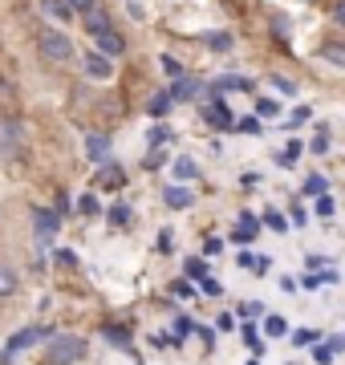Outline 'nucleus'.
<instances>
[{
    "label": "nucleus",
    "mask_w": 345,
    "mask_h": 365,
    "mask_svg": "<svg viewBox=\"0 0 345 365\" xmlns=\"http://www.w3.org/2000/svg\"><path fill=\"white\" fill-rule=\"evenodd\" d=\"M260 114L272 118V114H277V102H272V98H264V102H260Z\"/></svg>",
    "instance_id": "43"
},
{
    "label": "nucleus",
    "mask_w": 345,
    "mask_h": 365,
    "mask_svg": "<svg viewBox=\"0 0 345 365\" xmlns=\"http://www.w3.org/2000/svg\"><path fill=\"white\" fill-rule=\"evenodd\" d=\"M81 357H86V337H78V333H57V337H49L45 365H73Z\"/></svg>",
    "instance_id": "1"
},
{
    "label": "nucleus",
    "mask_w": 345,
    "mask_h": 365,
    "mask_svg": "<svg viewBox=\"0 0 345 365\" xmlns=\"http://www.w3.org/2000/svg\"><path fill=\"white\" fill-rule=\"evenodd\" d=\"M37 49H41L45 61H69V57H73V45H69V37L61 29H41Z\"/></svg>",
    "instance_id": "2"
},
{
    "label": "nucleus",
    "mask_w": 345,
    "mask_h": 365,
    "mask_svg": "<svg viewBox=\"0 0 345 365\" xmlns=\"http://www.w3.org/2000/svg\"><path fill=\"white\" fill-rule=\"evenodd\" d=\"M297 158H301V143H289V146H284V150L277 155V163H280V167H292Z\"/></svg>",
    "instance_id": "22"
},
{
    "label": "nucleus",
    "mask_w": 345,
    "mask_h": 365,
    "mask_svg": "<svg viewBox=\"0 0 345 365\" xmlns=\"http://www.w3.org/2000/svg\"><path fill=\"white\" fill-rule=\"evenodd\" d=\"M69 9H73V13H93V9H98V0H69Z\"/></svg>",
    "instance_id": "29"
},
{
    "label": "nucleus",
    "mask_w": 345,
    "mask_h": 365,
    "mask_svg": "<svg viewBox=\"0 0 345 365\" xmlns=\"http://www.w3.org/2000/svg\"><path fill=\"white\" fill-rule=\"evenodd\" d=\"M203 118L212 122L215 130H232V126H236V118H232V110H227L224 102H212L207 110H203Z\"/></svg>",
    "instance_id": "10"
},
{
    "label": "nucleus",
    "mask_w": 345,
    "mask_h": 365,
    "mask_svg": "<svg viewBox=\"0 0 345 365\" xmlns=\"http://www.w3.org/2000/svg\"><path fill=\"white\" fill-rule=\"evenodd\" d=\"M93 41H98V53H106V57H122V53H126V41H122L114 29H102Z\"/></svg>",
    "instance_id": "9"
},
{
    "label": "nucleus",
    "mask_w": 345,
    "mask_h": 365,
    "mask_svg": "<svg viewBox=\"0 0 345 365\" xmlns=\"http://www.w3.org/2000/svg\"><path fill=\"white\" fill-rule=\"evenodd\" d=\"M272 86H277L280 93H289V98H292V93H297V86H292L289 78H272Z\"/></svg>",
    "instance_id": "38"
},
{
    "label": "nucleus",
    "mask_w": 345,
    "mask_h": 365,
    "mask_svg": "<svg viewBox=\"0 0 345 365\" xmlns=\"http://www.w3.org/2000/svg\"><path fill=\"white\" fill-rule=\"evenodd\" d=\"M252 235H256V220H252V215H240V223H236V232H232V240H236V244H248Z\"/></svg>",
    "instance_id": "16"
},
{
    "label": "nucleus",
    "mask_w": 345,
    "mask_h": 365,
    "mask_svg": "<svg viewBox=\"0 0 345 365\" xmlns=\"http://www.w3.org/2000/svg\"><path fill=\"white\" fill-rule=\"evenodd\" d=\"M93 187H102V191H122V187H126V170H122L118 163H102Z\"/></svg>",
    "instance_id": "5"
},
{
    "label": "nucleus",
    "mask_w": 345,
    "mask_h": 365,
    "mask_svg": "<svg viewBox=\"0 0 345 365\" xmlns=\"http://www.w3.org/2000/svg\"><path fill=\"white\" fill-rule=\"evenodd\" d=\"M203 45L215 53H227L232 49V33H203Z\"/></svg>",
    "instance_id": "17"
},
{
    "label": "nucleus",
    "mask_w": 345,
    "mask_h": 365,
    "mask_svg": "<svg viewBox=\"0 0 345 365\" xmlns=\"http://www.w3.org/2000/svg\"><path fill=\"white\" fill-rule=\"evenodd\" d=\"M163 69H167V73H171V78H183V66H179V61H175V57H163Z\"/></svg>",
    "instance_id": "35"
},
{
    "label": "nucleus",
    "mask_w": 345,
    "mask_h": 365,
    "mask_svg": "<svg viewBox=\"0 0 345 365\" xmlns=\"http://www.w3.org/2000/svg\"><path fill=\"white\" fill-rule=\"evenodd\" d=\"M110 223H114V227H126V223H130V207H126V203H114V207H110Z\"/></svg>",
    "instance_id": "21"
},
{
    "label": "nucleus",
    "mask_w": 345,
    "mask_h": 365,
    "mask_svg": "<svg viewBox=\"0 0 345 365\" xmlns=\"http://www.w3.org/2000/svg\"><path fill=\"white\" fill-rule=\"evenodd\" d=\"M41 9H45V16H53L57 25H69V21H73L69 0H41Z\"/></svg>",
    "instance_id": "12"
},
{
    "label": "nucleus",
    "mask_w": 345,
    "mask_h": 365,
    "mask_svg": "<svg viewBox=\"0 0 345 365\" xmlns=\"http://www.w3.org/2000/svg\"><path fill=\"white\" fill-rule=\"evenodd\" d=\"M0 102H4V106H13V102H16L13 81H9V78H0Z\"/></svg>",
    "instance_id": "26"
},
{
    "label": "nucleus",
    "mask_w": 345,
    "mask_h": 365,
    "mask_svg": "<svg viewBox=\"0 0 345 365\" xmlns=\"http://www.w3.org/2000/svg\"><path fill=\"white\" fill-rule=\"evenodd\" d=\"M57 227H61V220H57V211H45V207H37V211H33V232H37V240H41V244H45V240H49V235H53Z\"/></svg>",
    "instance_id": "7"
},
{
    "label": "nucleus",
    "mask_w": 345,
    "mask_h": 365,
    "mask_svg": "<svg viewBox=\"0 0 345 365\" xmlns=\"http://www.w3.org/2000/svg\"><path fill=\"white\" fill-rule=\"evenodd\" d=\"M81 69L90 73L93 81H106V78H114V61H110L106 53H81Z\"/></svg>",
    "instance_id": "4"
},
{
    "label": "nucleus",
    "mask_w": 345,
    "mask_h": 365,
    "mask_svg": "<svg viewBox=\"0 0 345 365\" xmlns=\"http://www.w3.org/2000/svg\"><path fill=\"white\" fill-rule=\"evenodd\" d=\"M321 57H325L333 69H345V45L341 41H325V45H321Z\"/></svg>",
    "instance_id": "15"
},
{
    "label": "nucleus",
    "mask_w": 345,
    "mask_h": 365,
    "mask_svg": "<svg viewBox=\"0 0 345 365\" xmlns=\"http://www.w3.org/2000/svg\"><path fill=\"white\" fill-rule=\"evenodd\" d=\"M86 150H90L93 163H106L110 158V138L106 134H86Z\"/></svg>",
    "instance_id": "13"
},
{
    "label": "nucleus",
    "mask_w": 345,
    "mask_h": 365,
    "mask_svg": "<svg viewBox=\"0 0 345 365\" xmlns=\"http://www.w3.org/2000/svg\"><path fill=\"white\" fill-rule=\"evenodd\" d=\"M163 199H167V207H175V211H183V207H191V191H187V187H179V182H175V187H167V191H163Z\"/></svg>",
    "instance_id": "14"
},
{
    "label": "nucleus",
    "mask_w": 345,
    "mask_h": 365,
    "mask_svg": "<svg viewBox=\"0 0 345 365\" xmlns=\"http://www.w3.org/2000/svg\"><path fill=\"white\" fill-rule=\"evenodd\" d=\"M212 90L215 93H252L256 86L248 78H236V73H224V78H215L212 81Z\"/></svg>",
    "instance_id": "8"
},
{
    "label": "nucleus",
    "mask_w": 345,
    "mask_h": 365,
    "mask_svg": "<svg viewBox=\"0 0 345 365\" xmlns=\"http://www.w3.org/2000/svg\"><path fill=\"white\" fill-rule=\"evenodd\" d=\"M57 264H61V268H73L78 260H73V252H66V248H61V252H57Z\"/></svg>",
    "instance_id": "40"
},
{
    "label": "nucleus",
    "mask_w": 345,
    "mask_h": 365,
    "mask_svg": "<svg viewBox=\"0 0 345 365\" xmlns=\"http://www.w3.org/2000/svg\"><path fill=\"white\" fill-rule=\"evenodd\" d=\"M78 211H81V215H98V199H93V195H81V199H78Z\"/></svg>",
    "instance_id": "27"
},
{
    "label": "nucleus",
    "mask_w": 345,
    "mask_h": 365,
    "mask_svg": "<svg viewBox=\"0 0 345 365\" xmlns=\"http://www.w3.org/2000/svg\"><path fill=\"white\" fill-rule=\"evenodd\" d=\"M187 276H195V280L207 276V264H203V260H187Z\"/></svg>",
    "instance_id": "31"
},
{
    "label": "nucleus",
    "mask_w": 345,
    "mask_h": 365,
    "mask_svg": "<svg viewBox=\"0 0 345 365\" xmlns=\"http://www.w3.org/2000/svg\"><path fill=\"white\" fill-rule=\"evenodd\" d=\"M171 110V93H159V98H150V114L159 118V114H167Z\"/></svg>",
    "instance_id": "24"
},
{
    "label": "nucleus",
    "mask_w": 345,
    "mask_h": 365,
    "mask_svg": "<svg viewBox=\"0 0 345 365\" xmlns=\"http://www.w3.org/2000/svg\"><path fill=\"white\" fill-rule=\"evenodd\" d=\"M191 329H195V325H191V321H187V317H179V321H175V333H179V337H187V333H191Z\"/></svg>",
    "instance_id": "41"
},
{
    "label": "nucleus",
    "mask_w": 345,
    "mask_h": 365,
    "mask_svg": "<svg viewBox=\"0 0 345 365\" xmlns=\"http://www.w3.org/2000/svg\"><path fill=\"white\" fill-rule=\"evenodd\" d=\"M45 337H49V329H41V325L21 329V333H13V337H9V345H4V353H0V361H9L13 353L29 349V345H37V341H45Z\"/></svg>",
    "instance_id": "3"
},
{
    "label": "nucleus",
    "mask_w": 345,
    "mask_h": 365,
    "mask_svg": "<svg viewBox=\"0 0 345 365\" xmlns=\"http://www.w3.org/2000/svg\"><path fill=\"white\" fill-rule=\"evenodd\" d=\"M252 365H256V361H252Z\"/></svg>",
    "instance_id": "45"
},
{
    "label": "nucleus",
    "mask_w": 345,
    "mask_h": 365,
    "mask_svg": "<svg viewBox=\"0 0 345 365\" xmlns=\"http://www.w3.org/2000/svg\"><path fill=\"white\" fill-rule=\"evenodd\" d=\"M102 29H110V16L106 13H98V9H93V13H86V33H90V37H98Z\"/></svg>",
    "instance_id": "18"
},
{
    "label": "nucleus",
    "mask_w": 345,
    "mask_h": 365,
    "mask_svg": "<svg viewBox=\"0 0 345 365\" xmlns=\"http://www.w3.org/2000/svg\"><path fill=\"white\" fill-rule=\"evenodd\" d=\"M333 16H337V25H345V0H337V9H333Z\"/></svg>",
    "instance_id": "44"
},
{
    "label": "nucleus",
    "mask_w": 345,
    "mask_h": 365,
    "mask_svg": "<svg viewBox=\"0 0 345 365\" xmlns=\"http://www.w3.org/2000/svg\"><path fill=\"white\" fill-rule=\"evenodd\" d=\"M232 130H244V134H260V122H256V118H244V122H240V126H232Z\"/></svg>",
    "instance_id": "33"
},
{
    "label": "nucleus",
    "mask_w": 345,
    "mask_h": 365,
    "mask_svg": "<svg viewBox=\"0 0 345 365\" xmlns=\"http://www.w3.org/2000/svg\"><path fill=\"white\" fill-rule=\"evenodd\" d=\"M317 215H321V220H329V215H333V199H329V195L317 199Z\"/></svg>",
    "instance_id": "32"
},
{
    "label": "nucleus",
    "mask_w": 345,
    "mask_h": 365,
    "mask_svg": "<svg viewBox=\"0 0 345 365\" xmlns=\"http://www.w3.org/2000/svg\"><path fill=\"white\" fill-rule=\"evenodd\" d=\"M0 146H4V158H16V163H25V143H21V130H16V122L4 126L0 134Z\"/></svg>",
    "instance_id": "6"
},
{
    "label": "nucleus",
    "mask_w": 345,
    "mask_h": 365,
    "mask_svg": "<svg viewBox=\"0 0 345 365\" xmlns=\"http://www.w3.org/2000/svg\"><path fill=\"white\" fill-rule=\"evenodd\" d=\"M325 187H329V182L321 179V175H309V179H305V191H309V195H325Z\"/></svg>",
    "instance_id": "25"
},
{
    "label": "nucleus",
    "mask_w": 345,
    "mask_h": 365,
    "mask_svg": "<svg viewBox=\"0 0 345 365\" xmlns=\"http://www.w3.org/2000/svg\"><path fill=\"white\" fill-rule=\"evenodd\" d=\"M203 86L195 78H175V86H171V102H191L195 93H200Z\"/></svg>",
    "instance_id": "11"
},
{
    "label": "nucleus",
    "mask_w": 345,
    "mask_h": 365,
    "mask_svg": "<svg viewBox=\"0 0 345 365\" xmlns=\"http://www.w3.org/2000/svg\"><path fill=\"white\" fill-rule=\"evenodd\" d=\"M102 333H106V341H114L118 349H130V333H126V329H114V325H106Z\"/></svg>",
    "instance_id": "20"
},
{
    "label": "nucleus",
    "mask_w": 345,
    "mask_h": 365,
    "mask_svg": "<svg viewBox=\"0 0 345 365\" xmlns=\"http://www.w3.org/2000/svg\"><path fill=\"white\" fill-rule=\"evenodd\" d=\"M240 313H244V317H256V313H260V304H256V300H248V304H240Z\"/></svg>",
    "instance_id": "42"
},
{
    "label": "nucleus",
    "mask_w": 345,
    "mask_h": 365,
    "mask_svg": "<svg viewBox=\"0 0 345 365\" xmlns=\"http://www.w3.org/2000/svg\"><path fill=\"white\" fill-rule=\"evenodd\" d=\"M268 333H272V337H280V333H284V329H289V325H284V317H268Z\"/></svg>",
    "instance_id": "30"
},
{
    "label": "nucleus",
    "mask_w": 345,
    "mask_h": 365,
    "mask_svg": "<svg viewBox=\"0 0 345 365\" xmlns=\"http://www.w3.org/2000/svg\"><path fill=\"white\" fill-rule=\"evenodd\" d=\"M313 150H317V155H325V150H329V130H321L317 138H313Z\"/></svg>",
    "instance_id": "37"
},
{
    "label": "nucleus",
    "mask_w": 345,
    "mask_h": 365,
    "mask_svg": "<svg viewBox=\"0 0 345 365\" xmlns=\"http://www.w3.org/2000/svg\"><path fill=\"white\" fill-rule=\"evenodd\" d=\"M16 292V272L9 264H0V297H13Z\"/></svg>",
    "instance_id": "19"
},
{
    "label": "nucleus",
    "mask_w": 345,
    "mask_h": 365,
    "mask_svg": "<svg viewBox=\"0 0 345 365\" xmlns=\"http://www.w3.org/2000/svg\"><path fill=\"white\" fill-rule=\"evenodd\" d=\"M175 175H179V179H195L200 170H195V163H191V158H175Z\"/></svg>",
    "instance_id": "23"
},
{
    "label": "nucleus",
    "mask_w": 345,
    "mask_h": 365,
    "mask_svg": "<svg viewBox=\"0 0 345 365\" xmlns=\"http://www.w3.org/2000/svg\"><path fill=\"white\" fill-rule=\"evenodd\" d=\"M200 284H203V292H207V297H220V280H212V276H200Z\"/></svg>",
    "instance_id": "36"
},
{
    "label": "nucleus",
    "mask_w": 345,
    "mask_h": 365,
    "mask_svg": "<svg viewBox=\"0 0 345 365\" xmlns=\"http://www.w3.org/2000/svg\"><path fill=\"white\" fill-rule=\"evenodd\" d=\"M264 223L272 227V232H284L289 223H284V215H277V211H264Z\"/></svg>",
    "instance_id": "28"
},
{
    "label": "nucleus",
    "mask_w": 345,
    "mask_h": 365,
    "mask_svg": "<svg viewBox=\"0 0 345 365\" xmlns=\"http://www.w3.org/2000/svg\"><path fill=\"white\" fill-rule=\"evenodd\" d=\"M313 361H317V365H329V361H333V349H325V345H317V349H313Z\"/></svg>",
    "instance_id": "34"
},
{
    "label": "nucleus",
    "mask_w": 345,
    "mask_h": 365,
    "mask_svg": "<svg viewBox=\"0 0 345 365\" xmlns=\"http://www.w3.org/2000/svg\"><path fill=\"white\" fill-rule=\"evenodd\" d=\"M167 138H171V130H167V126H155V130H150V143H155V146L167 143Z\"/></svg>",
    "instance_id": "39"
}]
</instances>
